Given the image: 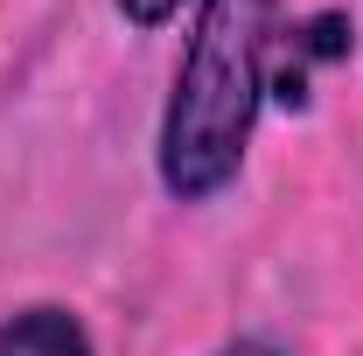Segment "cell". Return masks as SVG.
<instances>
[{
    "instance_id": "obj_1",
    "label": "cell",
    "mask_w": 363,
    "mask_h": 356,
    "mask_svg": "<svg viewBox=\"0 0 363 356\" xmlns=\"http://www.w3.org/2000/svg\"><path fill=\"white\" fill-rule=\"evenodd\" d=\"M272 43H279V0H203L154 147L161 189L175 203H217L245 175L259 112L272 98Z\"/></svg>"
},
{
    "instance_id": "obj_2",
    "label": "cell",
    "mask_w": 363,
    "mask_h": 356,
    "mask_svg": "<svg viewBox=\"0 0 363 356\" xmlns=\"http://www.w3.org/2000/svg\"><path fill=\"white\" fill-rule=\"evenodd\" d=\"M0 356H91V335L70 308L35 301V308L0 314Z\"/></svg>"
},
{
    "instance_id": "obj_3",
    "label": "cell",
    "mask_w": 363,
    "mask_h": 356,
    "mask_svg": "<svg viewBox=\"0 0 363 356\" xmlns=\"http://www.w3.org/2000/svg\"><path fill=\"white\" fill-rule=\"evenodd\" d=\"M112 7H119L133 28H168V21L182 14V0H112Z\"/></svg>"
},
{
    "instance_id": "obj_4",
    "label": "cell",
    "mask_w": 363,
    "mask_h": 356,
    "mask_svg": "<svg viewBox=\"0 0 363 356\" xmlns=\"http://www.w3.org/2000/svg\"><path fill=\"white\" fill-rule=\"evenodd\" d=\"M217 356H279V350H272V343H224Z\"/></svg>"
}]
</instances>
